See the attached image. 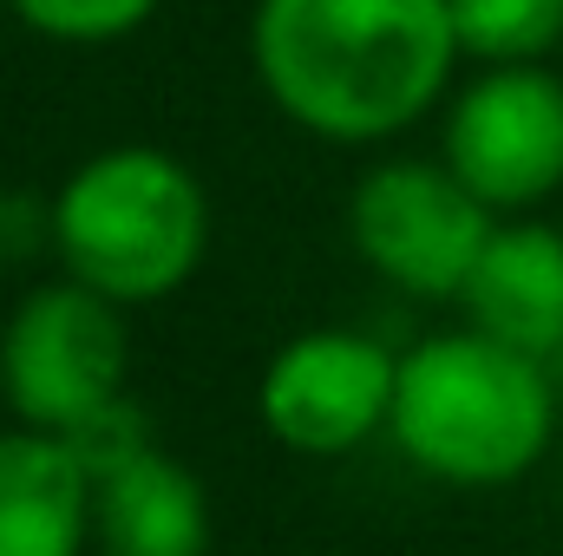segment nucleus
Here are the masks:
<instances>
[{"label": "nucleus", "instance_id": "obj_10", "mask_svg": "<svg viewBox=\"0 0 563 556\" xmlns=\"http://www.w3.org/2000/svg\"><path fill=\"white\" fill-rule=\"evenodd\" d=\"M459 308L472 327L538 360H563V230L544 216H498Z\"/></svg>", "mask_w": 563, "mask_h": 556}, {"label": "nucleus", "instance_id": "obj_1", "mask_svg": "<svg viewBox=\"0 0 563 556\" xmlns=\"http://www.w3.org/2000/svg\"><path fill=\"white\" fill-rule=\"evenodd\" d=\"M465 66L445 0H250V73L295 132L341 151L407 138Z\"/></svg>", "mask_w": 563, "mask_h": 556}, {"label": "nucleus", "instance_id": "obj_9", "mask_svg": "<svg viewBox=\"0 0 563 556\" xmlns=\"http://www.w3.org/2000/svg\"><path fill=\"white\" fill-rule=\"evenodd\" d=\"M0 556H92V458L66 432L0 425Z\"/></svg>", "mask_w": 563, "mask_h": 556}, {"label": "nucleus", "instance_id": "obj_7", "mask_svg": "<svg viewBox=\"0 0 563 556\" xmlns=\"http://www.w3.org/2000/svg\"><path fill=\"white\" fill-rule=\"evenodd\" d=\"M400 393V347L367 327H301L263 360L256 419L295 458H354L387 438Z\"/></svg>", "mask_w": 563, "mask_h": 556}, {"label": "nucleus", "instance_id": "obj_5", "mask_svg": "<svg viewBox=\"0 0 563 556\" xmlns=\"http://www.w3.org/2000/svg\"><path fill=\"white\" fill-rule=\"evenodd\" d=\"M498 216L445 157H380L347 190V243L361 269L407 301H459Z\"/></svg>", "mask_w": 563, "mask_h": 556}, {"label": "nucleus", "instance_id": "obj_8", "mask_svg": "<svg viewBox=\"0 0 563 556\" xmlns=\"http://www.w3.org/2000/svg\"><path fill=\"white\" fill-rule=\"evenodd\" d=\"M210 544L203 478L151 432L92 465V556H210Z\"/></svg>", "mask_w": 563, "mask_h": 556}, {"label": "nucleus", "instance_id": "obj_12", "mask_svg": "<svg viewBox=\"0 0 563 556\" xmlns=\"http://www.w3.org/2000/svg\"><path fill=\"white\" fill-rule=\"evenodd\" d=\"M7 13L53 46H119L164 13V0H7Z\"/></svg>", "mask_w": 563, "mask_h": 556}, {"label": "nucleus", "instance_id": "obj_11", "mask_svg": "<svg viewBox=\"0 0 563 556\" xmlns=\"http://www.w3.org/2000/svg\"><path fill=\"white\" fill-rule=\"evenodd\" d=\"M472 66H531L563 46V0H445Z\"/></svg>", "mask_w": 563, "mask_h": 556}, {"label": "nucleus", "instance_id": "obj_6", "mask_svg": "<svg viewBox=\"0 0 563 556\" xmlns=\"http://www.w3.org/2000/svg\"><path fill=\"white\" fill-rule=\"evenodd\" d=\"M439 157L492 216H531L563 190V79L531 66H478L439 119Z\"/></svg>", "mask_w": 563, "mask_h": 556}, {"label": "nucleus", "instance_id": "obj_13", "mask_svg": "<svg viewBox=\"0 0 563 556\" xmlns=\"http://www.w3.org/2000/svg\"><path fill=\"white\" fill-rule=\"evenodd\" d=\"M20 256H53V197L0 190V263Z\"/></svg>", "mask_w": 563, "mask_h": 556}, {"label": "nucleus", "instance_id": "obj_2", "mask_svg": "<svg viewBox=\"0 0 563 556\" xmlns=\"http://www.w3.org/2000/svg\"><path fill=\"white\" fill-rule=\"evenodd\" d=\"M558 413L551 360L465 321L400 347L387 438L420 478L445 491H505L551 458Z\"/></svg>", "mask_w": 563, "mask_h": 556}, {"label": "nucleus", "instance_id": "obj_4", "mask_svg": "<svg viewBox=\"0 0 563 556\" xmlns=\"http://www.w3.org/2000/svg\"><path fill=\"white\" fill-rule=\"evenodd\" d=\"M0 400L66 438L132 407V308L73 276L33 281L0 321Z\"/></svg>", "mask_w": 563, "mask_h": 556}, {"label": "nucleus", "instance_id": "obj_3", "mask_svg": "<svg viewBox=\"0 0 563 556\" xmlns=\"http://www.w3.org/2000/svg\"><path fill=\"white\" fill-rule=\"evenodd\" d=\"M210 256V190L164 144H106L53 190V269L119 308L190 288Z\"/></svg>", "mask_w": 563, "mask_h": 556}]
</instances>
